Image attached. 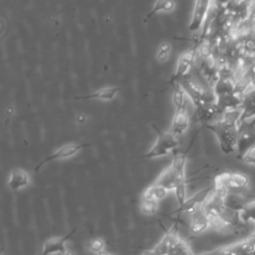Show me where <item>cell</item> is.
Wrapping results in <instances>:
<instances>
[{"label": "cell", "instance_id": "cell-21", "mask_svg": "<svg viewBox=\"0 0 255 255\" xmlns=\"http://www.w3.org/2000/svg\"><path fill=\"white\" fill-rule=\"evenodd\" d=\"M174 193H175V197L177 199L178 204L179 205L183 204V202L186 200V198H185V194H186V182H185V180L180 182L174 188Z\"/></svg>", "mask_w": 255, "mask_h": 255}, {"label": "cell", "instance_id": "cell-9", "mask_svg": "<svg viewBox=\"0 0 255 255\" xmlns=\"http://www.w3.org/2000/svg\"><path fill=\"white\" fill-rule=\"evenodd\" d=\"M76 232V229H73L70 233H68L64 237L60 238H50L46 240L43 244V250L41 255H51L54 253L61 254L63 253L67 248H66V241H68Z\"/></svg>", "mask_w": 255, "mask_h": 255}, {"label": "cell", "instance_id": "cell-5", "mask_svg": "<svg viewBox=\"0 0 255 255\" xmlns=\"http://www.w3.org/2000/svg\"><path fill=\"white\" fill-rule=\"evenodd\" d=\"M86 146H88L87 143H68V144H65V145L59 147L58 149H56L52 154L47 156L41 162H39V164L36 166L35 169H36V171H38L43 164H45L46 162H49L51 160L65 159V158L72 157L75 154H77L82 148H84Z\"/></svg>", "mask_w": 255, "mask_h": 255}, {"label": "cell", "instance_id": "cell-25", "mask_svg": "<svg viewBox=\"0 0 255 255\" xmlns=\"http://www.w3.org/2000/svg\"><path fill=\"white\" fill-rule=\"evenodd\" d=\"M141 255H156V254L154 253V251H153V250L146 249V250H144V251L142 252V254H141Z\"/></svg>", "mask_w": 255, "mask_h": 255}, {"label": "cell", "instance_id": "cell-13", "mask_svg": "<svg viewBox=\"0 0 255 255\" xmlns=\"http://www.w3.org/2000/svg\"><path fill=\"white\" fill-rule=\"evenodd\" d=\"M120 87H106L99 89L95 92H93L90 95H86L81 97V99L84 100H103V101H113L118 93L120 92Z\"/></svg>", "mask_w": 255, "mask_h": 255}, {"label": "cell", "instance_id": "cell-17", "mask_svg": "<svg viewBox=\"0 0 255 255\" xmlns=\"http://www.w3.org/2000/svg\"><path fill=\"white\" fill-rule=\"evenodd\" d=\"M174 8H175L174 0H155L149 15L152 16L159 12H171Z\"/></svg>", "mask_w": 255, "mask_h": 255}, {"label": "cell", "instance_id": "cell-11", "mask_svg": "<svg viewBox=\"0 0 255 255\" xmlns=\"http://www.w3.org/2000/svg\"><path fill=\"white\" fill-rule=\"evenodd\" d=\"M191 231L193 233H201L206 230L209 225V219L207 213L203 209L202 205L197 206L191 212Z\"/></svg>", "mask_w": 255, "mask_h": 255}, {"label": "cell", "instance_id": "cell-6", "mask_svg": "<svg viewBox=\"0 0 255 255\" xmlns=\"http://www.w3.org/2000/svg\"><path fill=\"white\" fill-rule=\"evenodd\" d=\"M196 57L195 52L193 51H186L183 52L177 59L176 66H175V73H174V79L175 81L179 82L181 79L186 77L190 74L192 71V68L194 66Z\"/></svg>", "mask_w": 255, "mask_h": 255}, {"label": "cell", "instance_id": "cell-22", "mask_svg": "<svg viewBox=\"0 0 255 255\" xmlns=\"http://www.w3.org/2000/svg\"><path fill=\"white\" fill-rule=\"evenodd\" d=\"M104 246H105V242L103 239L101 238H93L90 243H89V248L92 252L94 253H99L101 251L104 250Z\"/></svg>", "mask_w": 255, "mask_h": 255}, {"label": "cell", "instance_id": "cell-7", "mask_svg": "<svg viewBox=\"0 0 255 255\" xmlns=\"http://www.w3.org/2000/svg\"><path fill=\"white\" fill-rule=\"evenodd\" d=\"M190 127V116L186 111H177L171 119L168 132L172 135L179 137L187 131Z\"/></svg>", "mask_w": 255, "mask_h": 255}, {"label": "cell", "instance_id": "cell-8", "mask_svg": "<svg viewBox=\"0 0 255 255\" xmlns=\"http://www.w3.org/2000/svg\"><path fill=\"white\" fill-rule=\"evenodd\" d=\"M207 9H208V3L207 0H195V5L192 11L191 20L188 24V29L191 32L198 31L207 15Z\"/></svg>", "mask_w": 255, "mask_h": 255}, {"label": "cell", "instance_id": "cell-27", "mask_svg": "<svg viewBox=\"0 0 255 255\" xmlns=\"http://www.w3.org/2000/svg\"><path fill=\"white\" fill-rule=\"evenodd\" d=\"M97 255H114V254H112V253H110V252H108V251L103 250V251H101V252L97 253Z\"/></svg>", "mask_w": 255, "mask_h": 255}, {"label": "cell", "instance_id": "cell-18", "mask_svg": "<svg viewBox=\"0 0 255 255\" xmlns=\"http://www.w3.org/2000/svg\"><path fill=\"white\" fill-rule=\"evenodd\" d=\"M157 200L154 198H142L140 203V211L145 215H153L157 212Z\"/></svg>", "mask_w": 255, "mask_h": 255}, {"label": "cell", "instance_id": "cell-2", "mask_svg": "<svg viewBox=\"0 0 255 255\" xmlns=\"http://www.w3.org/2000/svg\"><path fill=\"white\" fill-rule=\"evenodd\" d=\"M248 177L242 173L223 172L214 178V190L227 193L229 191L243 192L248 186Z\"/></svg>", "mask_w": 255, "mask_h": 255}, {"label": "cell", "instance_id": "cell-26", "mask_svg": "<svg viewBox=\"0 0 255 255\" xmlns=\"http://www.w3.org/2000/svg\"><path fill=\"white\" fill-rule=\"evenodd\" d=\"M60 255H75V253L69 249H66L63 253H61Z\"/></svg>", "mask_w": 255, "mask_h": 255}, {"label": "cell", "instance_id": "cell-12", "mask_svg": "<svg viewBox=\"0 0 255 255\" xmlns=\"http://www.w3.org/2000/svg\"><path fill=\"white\" fill-rule=\"evenodd\" d=\"M30 183L29 174L22 168H14L11 170L8 178V186L10 189L17 191L26 187Z\"/></svg>", "mask_w": 255, "mask_h": 255}, {"label": "cell", "instance_id": "cell-1", "mask_svg": "<svg viewBox=\"0 0 255 255\" xmlns=\"http://www.w3.org/2000/svg\"><path fill=\"white\" fill-rule=\"evenodd\" d=\"M186 164V154L182 153L174 157L169 166L165 167L153 183L166 190H171L185 180L184 169Z\"/></svg>", "mask_w": 255, "mask_h": 255}, {"label": "cell", "instance_id": "cell-15", "mask_svg": "<svg viewBox=\"0 0 255 255\" xmlns=\"http://www.w3.org/2000/svg\"><path fill=\"white\" fill-rule=\"evenodd\" d=\"M232 255H251L255 249V234L252 237L229 246Z\"/></svg>", "mask_w": 255, "mask_h": 255}, {"label": "cell", "instance_id": "cell-28", "mask_svg": "<svg viewBox=\"0 0 255 255\" xmlns=\"http://www.w3.org/2000/svg\"><path fill=\"white\" fill-rule=\"evenodd\" d=\"M251 255H255V249H254V251H253V253Z\"/></svg>", "mask_w": 255, "mask_h": 255}, {"label": "cell", "instance_id": "cell-4", "mask_svg": "<svg viewBox=\"0 0 255 255\" xmlns=\"http://www.w3.org/2000/svg\"><path fill=\"white\" fill-rule=\"evenodd\" d=\"M214 190V184H211L207 187H204L203 189L197 191L194 195H192L190 198L186 199L183 204L179 205V207L173 211V213H180V212H191L194 210L197 206L202 205L206 199L209 197V195Z\"/></svg>", "mask_w": 255, "mask_h": 255}, {"label": "cell", "instance_id": "cell-24", "mask_svg": "<svg viewBox=\"0 0 255 255\" xmlns=\"http://www.w3.org/2000/svg\"><path fill=\"white\" fill-rule=\"evenodd\" d=\"M200 255H232L229 249V246H225V247H221V248H217L215 250L212 251H208L205 253H202Z\"/></svg>", "mask_w": 255, "mask_h": 255}, {"label": "cell", "instance_id": "cell-14", "mask_svg": "<svg viewBox=\"0 0 255 255\" xmlns=\"http://www.w3.org/2000/svg\"><path fill=\"white\" fill-rule=\"evenodd\" d=\"M172 104L175 108V112L177 111H186L188 112V102L190 101L187 97L186 93L182 89V87L176 83L174 90L172 92Z\"/></svg>", "mask_w": 255, "mask_h": 255}, {"label": "cell", "instance_id": "cell-20", "mask_svg": "<svg viewBox=\"0 0 255 255\" xmlns=\"http://www.w3.org/2000/svg\"><path fill=\"white\" fill-rule=\"evenodd\" d=\"M170 53H171L170 45L168 43H161L156 52V59L160 63H165L166 61H168Z\"/></svg>", "mask_w": 255, "mask_h": 255}, {"label": "cell", "instance_id": "cell-16", "mask_svg": "<svg viewBox=\"0 0 255 255\" xmlns=\"http://www.w3.org/2000/svg\"><path fill=\"white\" fill-rule=\"evenodd\" d=\"M167 193V190L159 185H156L155 183H152L148 187L145 188L142 194V198H154L156 200L162 199L165 197Z\"/></svg>", "mask_w": 255, "mask_h": 255}, {"label": "cell", "instance_id": "cell-10", "mask_svg": "<svg viewBox=\"0 0 255 255\" xmlns=\"http://www.w3.org/2000/svg\"><path fill=\"white\" fill-rule=\"evenodd\" d=\"M179 241L177 235V227L173 225L169 230H167L162 237V239L153 247V251L156 255H166L168 248L172 245H175Z\"/></svg>", "mask_w": 255, "mask_h": 255}, {"label": "cell", "instance_id": "cell-23", "mask_svg": "<svg viewBox=\"0 0 255 255\" xmlns=\"http://www.w3.org/2000/svg\"><path fill=\"white\" fill-rule=\"evenodd\" d=\"M242 159L246 163L255 164V146H252L251 148L246 150L242 155Z\"/></svg>", "mask_w": 255, "mask_h": 255}, {"label": "cell", "instance_id": "cell-19", "mask_svg": "<svg viewBox=\"0 0 255 255\" xmlns=\"http://www.w3.org/2000/svg\"><path fill=\"white\" fill-rule=\"evenodd\" d=\"M241 219L244 222H248L249 220L255 221V200L254 201H249L243 210L240 212Z\"/></svg>", "mask_w": 255, "mask_h": 255}, {"label": "cell", "instance_id": "cell-3", "mask_svg": "<svg viewBox=\"0 0 255 255\" xmlns=\"http://www.w3.org/2000/svg\"><path fill=\"white\" fill-rule=\"evenodd\" d=\"M156 130V139L153 145L142 155L143 158H155L170 153L178 146V137L172 135L168 131Z\"/></svg>", "mask_w": 255, "mask_h": 255}]
</instances>
